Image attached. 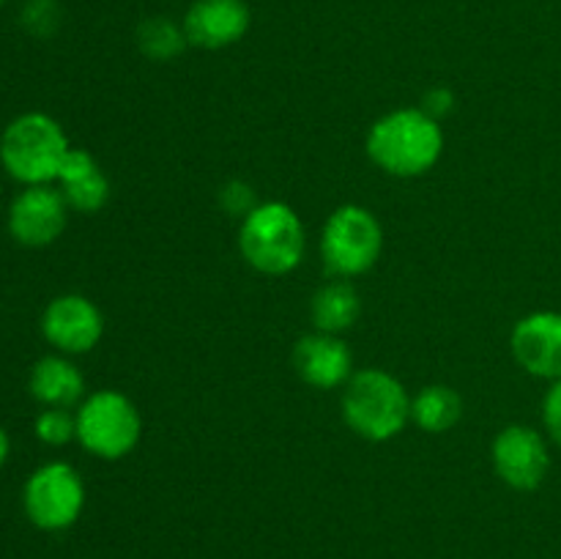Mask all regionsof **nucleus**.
Segmentation results:
<instances>
[{
  "label": "nucleus",
  "instance_id": "a211bd4d",
  "mask_svg": "<svg viewBox=\"0 0 561 559\" xmlns=\"http://www.w3.org/2000/svg\"><path fill=\"white\" fill-rule=\"evenodd\" d=\"M135 42H137V49H140L148 60H157V64L175 60L186 47H190V38H186L184 25L170 20V16L164 14L146 16V20L137 25Z\"/></svg>",
  "mask_w": 561,
  "mask_h": 559
},
{
  "label": "nucleus",
  "instance_id": "7ed1b4c3",
  "mask_svg": "<svg viewBox=\"0 0 561 559\" xmlns=\"http://www.w3.org/2000/svg\"><path fill=\"white\" fill-rule=\"evenodd\" d=\"M241 258L266 277H285L299 269L307 250L305 223L283 201L257 203L239 228Z\"/></svg>",
  "mask_w": 561,
  "mask_h": 559
},
{
  "label": "nucleus",
  "instance_id": "9d476101",
  "mask_svg": "<svg viewBox=\"0 0 561 559\" xmlns=\"http://www.w3.org/2000/svg\"><path fill=\"white\" fill-rule=\"evenodd\" d=\"M69 203L58 186H25L9 206V233L22 247H47L60 239L69 223Z\"/></svg>",
  "mask_w": 561,
  "mask_h": 559
},
{
  "label": "nucleus",
  "instance_id": "393cba45",
  "mask_svg": "<svg viewBox=\"0 0 561 559\" xmlns=\"http://www.w3.org/2000/svg\"><path fill=\"white\" fill-rule=\"evenodd\" d=\"M3 3H5V0H0V9H3Z\"/></svg>",
  "mask_w": 561,
  "mask_h": 559
},
{
  "label": "nucleus",
  "instance_id": "423d86ee",
  "mask_svg": "<svg viewBox=\"0 0 561 559\" xmlns=\"http://www.w3.org/2000/svg\"><path fill=\"white\" fill-rule=\"evenodd\" d=\"M321 261L332 277L354 280L370 272L383 252V228L370 208L359 203L337 206L321 230Z\"/></svg>",
  "mask_w": 561,
  "mask_h": 559
},
{
  "label": "nucleus",
  "instance_id": "aec40b11",
  "mask_svg": "<svg viewBox=\"0 0 561 559\" xmlns=\"http://www.w3.org/2000/svg\"><path fill=\"white\" fill-rule=\"evenodd\" d=\"M219 206H222V212L230 214V217L244 219L247 214L257 206L255 190L241 179L228 181V184H222V190H219Z\"/></svg>",
  "mask_w": 561,
  "mask_h": 559
},
{
  "label": "nucleus",
  "instance_id": "f8f14e48",
  "mask_svg": "<svg viewBox=\"0 0 561 559\" xmlns=\"http://www.w3.org/2000/svg\"><path fill=\"white\" fill-rule=\"evenodd\" d=\"M181 25L190 38V47L225 49L247 36L252 11L247 0H192Z\"/></svg>",
  "mask_w": 561,
  "mask_h": 559
},
{
  "label": "nucleus",
  "instance_id": "dca6fc26",
  "mask_svg": "<svg viewBox=\"0 0 561 559\" xmlns=\"http://www.w3.org/2000/svg\"><path fill=\"white\" fill-rule=\"evenodd\" d=\"M362 299L348 280H329L312 294L310 318L316 332L343 334L359 321Z\"/></svg>",
  "mask_w": 561,
  "mask_h": 559
},
{
  "label": "nucleus",
  "instance_id": "ddd939ff",
  "mask_svg": "<svg viewBox=\"0 0 561 559\" xmlns=\"http://www.w3.org/2000/svg\"><path fill=\"white\" fill-rule=\"evenodd\" d=\"M294 370L312 389H337L354 376V354L340 334L310 332L296 340Z\"/></svg>",
  "mask_w": 561,
  "mask_h": 559
},
{
  "label": "nucleus",
  "instance_id": "39448f33",
  "mask_svg": "<svg viewBox=\"0 0 561 559\" xmlns=\"http://www.w3.org/2000/svg\"><path fill=\"white\" fill-rule=\"evenodd\" d=\"M77 442L99 460H121L140 444L142 417L135 400L118 389H99L77 406Z\"/></svg>",
  "mask_w": 561,
  "mask_h": 559
},
{
  "label": "nucleus",
  "instance_id": "4be33fe9",
  "mask_svg": "<svg viewBox=\"0 0 561 559\" xmlns=\"http://www.w3.org/2000/svg\"><path fill=\"white\" fill-rule=\"evenodd\" d=\"M542 425H546L551 442L561 447V378L551 381V389L542 398Z\"/></svg>",
  "mask_w": 561,
  "mask_h": 559
},
{
  "label": "nucleus",
  "instance_id": "0eeeda50",
  "mask_svg": "<svg viewBox=\"0 0 561 559\" xmlns=\"http://www.w3.org/2000/svg\"><path fill=\"white\" fill-rule=\"evenodd\" d=\"M22 510L42 532H66L85 510V482L66 460L42 464L22 488Z\"/></svg>",
  "mask_w": 561,
  "mask_h": 559
},
{
  "label": "nucleus",
  "instance_id": "4468645a",
  "mask_svg": "<svg viewBox=\"0 0 561 559\" xmlns=\"http://www.w3.org/2000/svg\"><path fill=\"white\" fill-rule=\"evenodd\" d=\"M58 190L64 201L69 203L71 212L77 214H96L107 206L110 201V179L96 162L91 151L75 148L66 153L64 164L58 173Z\"/></svg>",
  "mask_w": 561,
  "mask_h": 559
},
{
  "label": "nucleus",
  "instance_id": "20e7f679",
  "mask_svg": "<svg viewBox=\"0 0 561 559\" xmlns=\"http://www.w3.org/2000/svg\"><path fill=\"white\" fill-rule=\"evenodd\" d=\"M71 142L64 126L47 113H22L0 135V164L22 186L58 181Z\"/></svg>",
  "mask_w": 561,
  "mask_h": 559
},
{
  "label": "nucleus",
  "instance_id": "2eb2a0df",
  "mask_svg": "<svg viewBox=\"0 0 561 559\" xmlns=\"http://www.w3.org/2000/svg\"><path fill=\"white\" fill-rule=\"evenodd\" d=\"M27 389L44 409H71L85 398V376L66 354H47L31 367Z\"/></svg>",
  "mask_w": 561,
  "mask_h": 559
},
{
  "label": "nucleus",
  "instance_id": "9b49d317",
  "mask_svg": "<svg viewBox=\"0 0 561 559\" xmlns=\"http://www.w3.org/2000/svg\"><path fill=\"white\" fill-rule=\"evenodd\" d=\"M510 351L529 376L561 378V312L537 310L520 318L510 334Z\"/></svg>",
  "mask_w": 561,
  "mask_h": 559
},
{
  "label": "nucleus",
  "instance_id": "412c9836",
  "mask_svg": "<svg viewBox=\"0 0 561 559\" xmlns=\"http://www.w3.org/2000/svg\"><path fill=\"white\" fill-rule=\"evenodd\" d=\"M22 22H25L27 31L36 33V36H47V33H53L60 22L58 3H55V0H31V3L25 5V11H22Z\"/></svg>",
  "mask_w": 561,
  "mask_h": 559
},
{
  "label": "nucleus",
  "instance_id": "6e6552de",
  "mask_svg": "<svg viewBox=\"0 0 561 559\" xmlns=\"http://www.w3.org/2000/svg\"><path fill=\"white\" fill-rule=\"evenodd\" d=\"M493 471L513 491H537L551 471V449L546 436L531 425L502 427L491 444Z\"/></svg>",
  "mask_w": 561,
  "mask_h": 559
},
{
  "label": "nucleus",
  "instance_id": "f257e3e1",
  "mask_svg": "<svg viewBox=\"0 0 561 559\" xmlns=\"http://www.w3.org/2000/svg\"><path fill=\"white\" fill-rule=\"evenodd\" d=\"M365 148L370 162L387 175L420 179L442 162V121L422 107H398L370 126Z\"/></svg>",
  "mask_w": 561,
  "mask_h": 559
},
{
  "label": "nucleus",
  "instance_id": "5701e85b",
  "mask_svg": "<svg viewBox=\"0 0 561 559\" xmlns=\"http://www.w3.org/2000/svg\"><path fill=\"white\" fill-rule=\"evenodd\" d=\"M422 110H425L427 115H433L436 121H442L444 115H449L455 110V93L444 85L431 88V91L425 93V99H422Z\"/></svg>",
  "mask_w": 561,
  "mask_h": 559
},
{
  "label": "nucleus",
  "instance_id": "f3484780",
  "mask_svg": "<svg viewBox=\"0 0 561 559\" xmlns=\"http://www.w3.org/2000/svg\"><path fill=\"white\" fill-rule=\"evenodd\" d=\"M463 417V398L449 384H427L411 398V420L425 433H447Z\"/></svg>",
  "mask_w": 561,
  "mask_h": 559
},
{
  "label": "nucleus",
  "instance_id": "f03ea898",
  "mask_svg": "<svg viewBox=\"0 0 561 559\" xmlns=\"http://www.w3.org/2000/svg\"><path fill=\"white\" fill-rule=\"evenodd\" d=\"M343 420L359 438L392 442L411 422V395L398 376L381 367L354 370L343 387Z\"/></svg>",
  "mask_w": 561,
  "mask_h": 559
},
{
  "label": "nucleus",
  "instance_id": "b1692460",
  "mask_svg": "<svg viewBox=\"0 0 561 559\" xmlns=\"http://www.w3.org/2000/svg\"><path fill=\"white\" fill-rule=\"evenodd\" d=\"M9 455H11V438H9V433H5L3 427H0V469H3V466H5Z\"/></svg>",
  "mask_w": 561,
  "mask_h": 559
},
{
  "label": "nucleus",
  "instance_id": "1a4fd4ad",
  "mask_svg": "<svg viewBox=\"0 0 561 559\" xmlns=\"http://www.w3.org/2000/svg\"><path fill=\"white\" fill-rule=\"evenodd\" d=\"M42 334L58 354L80 356L99 345L104 316L93 299L82 294H60L44 307Z\"/></svg>",
  "mask_w": 561,
  "mask_h": 559
},
{
  "label": "nucleus",
  "instance_id": "6ab92c4d",
  "mask_svg": "<svg viewBox=\"0 0 561 559\" xmlns=\"http://www.w3.org/2000/svg\"><path fill=\"white\" fill-rule=\"evenodd\" d=\"M33 433L47 447H64L77 438V417L69 409H42L33 420Z\"/></svg>",
  "mask_w": 561,
  "mask_h": 559
}]
</instances>
